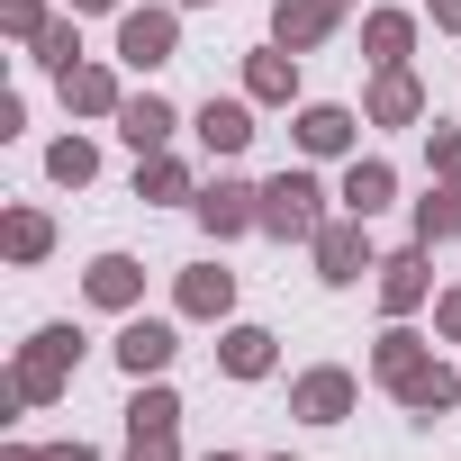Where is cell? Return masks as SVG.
Listing matches in <instances>:
<instances>
[{"label": "cell", "mask_w": 461, "mask_h": 461, "mask_svg": "<svg viewBox=\"0 0 461 461\" xmlns=\"http://www.w3.org/2000/svg\"><path fill=\"white\" fill-rule=\"evenodd\" d=\"M263 226H272V236H308V226H317V181L308 172H281L263 190Z\"/></svg>", "instance_id": "obj_1"}, {"label": "cell", "mask_w": 461, "mask_h": 461, "mask_svg": "<svg viewBox=\"0 0 461 461\" xmlns=\"http://www.w3.org/2000/svg\"><path fill=\"white\" fill-rule=\"evenodd\" d=\"M199 136H208V154H245V145H254V118H245L236 100H208V109H199Z\"/></svg>", "instance_id": "obj_2"}, {"label": "cell", "mask_w": 461, "mask_h": 461, "mask_svg": "<svg viewBox=\"0 0 461 461\" xmlns=\"http://www.w3.org/2000/svg\"><path fill=\"white\" fill-rule=\"evenodd\" d=\"M245 199H263V190H245V181H217V190L199 199V217L217 226V236H236V226H254V217H263V208H245Z\"/></svg>", "instance_id": "obj_3"}, {"label": "cell", "mask_w": 461, "mask_h": 461, "mask_svg": "<svg viewBox=\"0 0 461 461\" xmlns=\"http://www.w3.org/2000/svg\"><path fill=\"white\" fill-rule=\"evenodd\" d=\"M118 362H127L136 380L163 371V362H172V326H127V335H118Z\"/></svg>", "instance_id": "obj_4"}, {"label": "cell", "mask_w": 461, "mask_h": 461, "mask_svg": "<svg viewBox=\"0 0 461 461\" xmlns=\"http://www.w3.org/2000/svg\"><path fill=\"white\" fill-rule=\"evenodd\" d=\"M118 55H127V64H163V55H172V19H127V28H118Z\"/></svg>", "instance_id": "obj_5"}, {"label": "cell", "mask_w": 461, "mask_h": 461, "mask_svg": "<svg viewBox=\"0 0 461 461\" xmlns=\"http://www.w3.org/2000/svg\"><path fill=\"white\" fill-rule=\"evenodd\" d=\"M362 263H371V245H362V217H353V226H335V236H326V281H353Z\"/></svg>", "instance_id": "obj_6"}, {"label": "cell", "mask_w": 461, "mask_h": 461, "mask_svg": "<svg viewBox=\"0 0 461 461\" xmlns=\"http://www.w3.org/2000/svg\"><path fill=\"white\" fill-rule=\"evenodd\" d=\"M163 136H172V109H163V100H127V145H136V154H154Z\"/></svg>", "instance_id": "obj_7"}, {"label": "cell", "mask_w": 461, "mask_h": 461, "mask_svg": "<svg viewBox=\"0 0 461 461\" xmlns=\"http://www.w3.org/2000/svg\"><path fill=\"white\" fill-rule=\"evenodd\" d=\"M344 208H353V217L389 208V163H353V181H344Z\"/></svg>", "instance_id": "obj_8"}, {"label": "cell", "mask_w": 461, "mask_h": 461, "mask_svg": "<svg viewBox=\"0 0 461 461\" xmlns=\"http://www.w3.org/2000/svg\"><path fill=\"white\" fill-rule=\"evenodd\" d=\"M226 371H245V380L272 371V335L263 326H236V335H226Z\"/></svg>", "instance_id": "obj_9"}, {"label": "cell", "mask_w": 461, "mask_h": 461, "mask_svg": "<svg viewBox=\"0 0 461 461\" xmlns=\"http://www.w3.org/2000/svg\"><path fill=\"white\" fill-rule=\"evenodd\" d=\"M344 136H353V118H344V109H308V118H299V145H308V154H335Z\"/></svg>", "instance_id": "obj_10"}, {"label": "cell", "mask_w": 461, "mask_h": 461, "mask_svg": "<svg viewBox=\"0 0 461 461\" xmlns=\"http://www.w3.org/2000/svg\"><path fill=\"white\" fill-rule=\"evenodd\" d=\"M91 299H109V308H127V299H136V263H127V254H109V263H91Z\"/></svg>", "instance_id": "obj_11"}, {"label": "cell", "mask_w": 461, "mask_h": 461, "mask_svg": "<svg viewBox=\"0 0 461 461\" xmlns=\"http://www.w3.org/2000/svg\"><path fill=\"white\" fill-rule=\"evenodd\" d=\"M344 398H353V389H344V380H335V371H317V380H308V389H299V407H308V416H317V425H335V416H344Z\"/></svg>", "instance_id": "obj_12"}, {"label": "cell", "mask_w": 461, "mask_h": 461, "mask_svg": "<svg viewBox=\"0 0 461 461\" xmlns=\"http://www.w3.org/2000/svg\"><path fill=\"white\" fill-rule=\"evenodd\" d=\"M335 10H344V0H299V10H281V37L299 46V37H317V28H326Z\"/></svg>", "instance_id": "obj_13"}, {"label": "cell", "mask_w": 461, "mask_h": 461, "mask_svg": "<svg viewBox=\"0 0 461 461\" xmlns=\"http://www.w3.org/2000/svg\"><path fill=\"white\" fill-rule=\"evenodd\" d=\"M416 290H425V263L398 254V263H389V308H416Z\"/></svg>", "instance_id": "obj_14"}, {"label": "cell", "mask_w": 461, "mask_h": 461, "mask_svg": "<svg viewBox=\"0 0 461 461\" xmlns=\"http://www.w3.org/2000/svg\"><path fill=\"white\" fill-rule=\"evenodd\" d=\"M181 299H190L199 317H217V308H226V272H190V290H181Z\"/></svg>", "instance_id": "obj_15"}, {"label": "cell", "mask_w": 461, "mask_h": 461, "mask_svg": "<svg viewBox=\"0 0 461 461\" xmlns=\"http://www.w3.org/2000/svg\"><path fill=\"white\" fill-rule=\"evenodd\" d=\"M254 91H263V100H281V91H290V64H281V55H263V64H254Z\"/></svg>", "instance_id": "obj_16"}, {"label": "cell", "mask_w": 461, "mask_h": 461, "mask_svg": "<svg viewBox=\"0 0 461 461\" xmlns=\"http://www.w3.org/2000/svg\"><path fill=\"white\" fill-rule=\"evenodd\" d=\"M55 181H91V145H55Z\"/></svg>", "instance_id": "obj_17"}, {"label": "cell", "mask_w": 461, "mask_h": 461, "mask_svg": "<svg viewBox=\"0 0 461 461\" xmlns=\"http://www.w3.org/2000/svg\"><path fill=\"white\" fill-rule=\"evenodd\" d=\"M434 226H461V190H443V199H425V236Z\"/></svg>", "instance_id": "obj_18"}, {"label": "cell", "mask_w": 461, "mask_h": 461, "mask_svg": "<svg viewBox=\"0 0 461 461\" xmlns=\"http://www.w3.org/2000/svg\"><path fill=\"white\" fill-rule=\"evenodd\" d=\"M434 19H452V28H461V0H434Z\"/></svg>", "instance_id": "obj_19"}, {"label": "cell", "mask_w": 461, "mask_h": 461, "mask_svg": "<svg viewBox=\"0 0 461 461\" xmlns=\"http://www.w3.org/2000/svg\"><path fill=\"white\" fill-rule=\"evenodd\" d=\"M443 326H452V335H461V299H452V308H443Z\"/></svg>", "instance_id": "obj_20"}, {"label": "cell", "mask_w": 461, "mask_h": 461, "mask_svg": "<svg viewBox=\"0 0 461 461\" xmlns=\"http://www.w3.org/2000/svg\"><path fill=\"white\" fill-rule=\"evenodd\" d=\"M82 10H109V0H82Z\"/></svg>", "instance_id": "obj_21"}]
</instances>
